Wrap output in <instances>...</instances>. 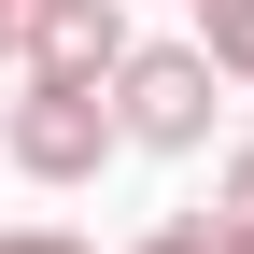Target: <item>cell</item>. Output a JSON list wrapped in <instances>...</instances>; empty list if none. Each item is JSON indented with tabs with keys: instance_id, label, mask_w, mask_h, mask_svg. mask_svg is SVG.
Instances as JSON below:
<instances>
[{
	"instance_id": "obj_1",
	"label": "cell",
	"mask_w": 254,
	"mask_h": 254,
	"mask_svg": "<svg viewBox=\"0 0 254 254\" xmlns=\"http://www.w3.org/2000/svg\"><path fill=\"white\" fill-rule=\"evenodd\" d=\"M212 99H226V71H212L198 43H141V57L113 71V127H127L141 155H198V141H212Z\"/></svg>"
},
{
	"instance_id": "obj_2",
	"label": "cell",
	"mask_w": 254,
	"mask_h": 254,
	"mask_svg": "<svg viewBox=\"0 0 254 254\" xmlns=\"http://www.w3.org/2000/svg\"><path fill=\"white\" fill-rule=\"evenodd\" d=\"M0 155H14L28 184H99L113 155H127V127H113V99H85V85H14Z\"/></svg>"
},
{
	"instance_id": "obj_3",
	"label": "cell",
	"mask_w": 254,
	"mask_h": 254,
	"mask_svg": "<svg viewBox=\"0 0 254 254\" xmlns=\"http://www.w3.org/2000/svg\"><path fill=\"white\" fill-rule=\"evenodd\" d=\"M127 57H141L127 0H43V14H28V85H85V99H113Z\"/></svg>"
},
{
	"instance_id": "obj_4",
	"label": "cell",
	"mask_w": 254,
	"mask_h": 254,
	"mask_svg": "<svg viewBox=\"0 0 254 254\" xmlns=\"http://www.w3.org/2000/svg\"><path fill=\"white\" fill-rule=\"evenodd\" d=\"M198 57L226 85H254V0H198Z\"/></svg>"
},
{
	"instance_id": "obj_5",
	"label": "cell",
	"mask_w": 254,
	"mask_h": 254,
	"mask_svg": "<svg viewBox=\"0 0 254 254\" xmlns=\"http://www.w3.org/2000/svg\"><path fill=\"white\" fill-rule=\"evenodd\" d=\"M127 254H226V226H212V212H184V226H155V240H127Z\"/></svg>"
},
{
	"instance_id": "obj_6",
	"label": "cell",
	"mask_w": 254,
	"mask_h": 254,
	"mask_svg": "<svg viewBox=\"0 0 254 254\" xmlns=\"http://www.w3.org/2000/svg\"><path fill=\"white\" fill-rule=\"evenodd\" d=\"M212 212H254V141H226V170H212Z\"/></svg>"
},
{
	"instance_id": "obj_7",
	"label": "cell",
	"mask_w": 254,
	"mask_h": 254,
	"mask_svg": "<svg viewBox=\"0 0 254 254\" xmlns=\"http://www.w3.org/2000/svg\"><path fill=\"white\" fill-rule=\"evenodd\" d=\"M0 254H99V240H71V226H0Z\"/></svg>"
},
{
	"instance_id": "obj_8",
	"label": "cell",
	"mask_w": 254,
	"mask_h": 254,
	"mask_svg": "<svg viewBox=\"0 0 254 254\" xmlns=\"http://www.w3.org/2000/svg\"><path fill=\"white\" fill-rule=\"evenodd\" d=\"M0 71H28V14H14V0H0Z\"/></svg>"
},
{
	"instance_id": "obj_9",
	"label": "cell",
	"mask_w": 254,
	"mask_h": 254,
	"mask_svg": "<svg viewBox=\"0 0 254 254\" xmlns=\"http://www.w3.org/2000/svg\"><path fill=\"white\" fill-rule=\"evenodd\" d=\"M212 226H226V254H254V212H212Z\"/></svg>"
},
{
	"instance_id": "obj_10",
	"label": "cell",
	"mask_w": 254,
	"mask_h": 254,
	"mask_svg": "<svg viewBox=\"0 0 254 254\" xmlns=\"http://www.w3.org/2000/svg\"><path fill=\"white\" fill-rule=\"evenodd\" d=\"M14 14H43V0H14Z\"/></svg>"
}]
</instances>
